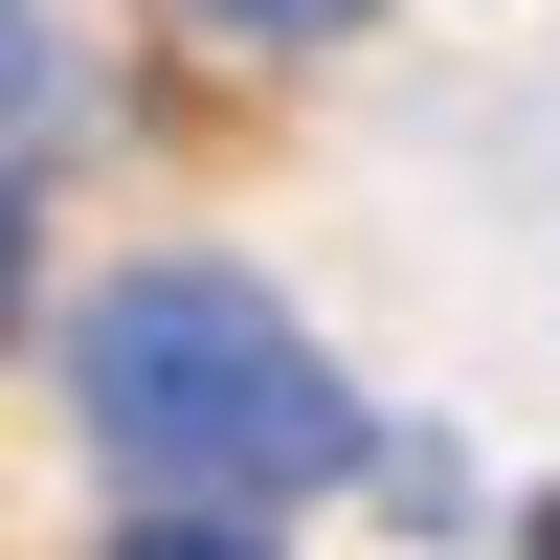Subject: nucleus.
Here are the masks:
<instances>
[{"instance_id": "nucleus-1", "label": "nucleus", "mask_w": 560, "mask_h": 560, "mask_svg": "<svg viewBox=\"0 0 560 560\" xmlns=\"http://www.w3.org/2000/svg\"><path fill=\"white\" fill-rule=\"evenodd\" d=\"M68 404L113 427V471H179V493H314L359 471V404L247 269H113L68 314Z\"/></svg>"}, {"instance_id": "nucleus-2", "label": "nucleus", "mask_w": 560, "mask_h": 560, "mask_svg": "<svg viewBox=\"0 0 560 560\" xmlns=\"http://www.w3.org/2000/svg\"><path fill=\"white\" fill-rule=\"evenodd\" d=\"M224 23H269V45H314V23H359V0H224Z\"/></svg>"}, {"instance_id": "nucleus-3", "label": "nucleus", "mask_w": 560, "mask_h": 560, "mask_svg": "<svg viewBox=\"0 0 560 560\" xmlns=\"http://www.w3.org/2000/svg\"><path fill=\"white\" fill-rule=\"evenodd\" d=\"M113 560H247V538H113Z\"/></svg>"}]
</instances>
